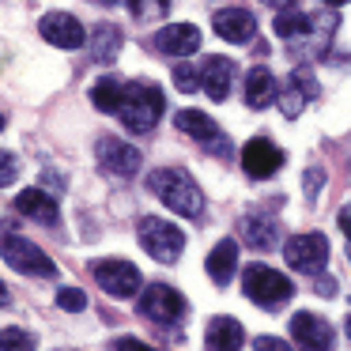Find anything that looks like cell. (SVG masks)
Listing matches in <instances>:
<instances>
[{
	"instance_id": "6da1fadb",
	"label": "cell",
	"mask_w": 351,
	"mask_h": 351,
	"mask_svg": "<svg viewBox=\"0 0 351 351\" xmlns=\"http://www.w3.org/2000/svg\"><path fill=\"white\" fill-rule=\"evenodd\" d=\"M272 31L295 57L310 61V57H321L328 49V42L336 34V16L332 12H325V16H306V12L287 8V12H276Z\"/></svg>"
},
{
	"instance_id": "7a4b0ae2",
	"label": "cell",
	"mask_w": 351,
	"mask_h": 351,
	"mask_svg": "<svg viewBox=\"0 0 351 351\" xmlns=\"http://www.w3.org/2000/svg\"><path fill=\"white\" fill-rule=\"evenodd\" d=\"M147 189H152L167 208H174L178 215H189V219H193V215L204 212V193L197 189V182H193L182 167L152 170V174H147Z\"/></svg>"
},
{
	"instance_id": "3957f363",
	"label": "cell",
	"mask_w": 351,
	"mask_h": 351,
	"mask_svg": "<svg viewBox=\"0 0 351 351\" xmlns=\"http://www.w3.org/2000/svg\"><path fill=\"white\" fill-rule=\"evenodd\" d=\"M162 110H167V99H162L159 87L147 84V80H136V84H125V99L117 117L125 121L129 132H152L159 125Z\"/></svg>"
},
{
	"instance_id": "277c9868",
	"label": "cell",
	"mask_w": 351,
	"mask_h": 351,
	"mask_svg": "<svg viewBox=\"0 0 351 351\" xmlns=\"http://www.w3.org/2000/svg\"><path fill=\"white\" fill-rule=\"evenodd\" d=\"M242 291H245L250 302L261 306V310H280V306L291 302L295 283L268 265H250V268H242Z\"/></svg>"
},
{
	"instance_id": "5b68a950",
	"label": "cell",
	"mask_w": 351,
	"mask_h": 351,
	"mask_svg": "<svg viewBox=\"0 0 351 351\" xmlns=\"http://www.w3.org/2000/svg\"><path fill=\"white\" fill-rule=\"evenodd\" d=\"M136 238H140V245H144L147 257L159 261V265H174V261L182 257V250H185L182 227H174V223L159 219V215H147V219H140Z\"/></svg>"
},
{
	"instance_id": "8992f818",
	"label": "cell",
	"mask_w": 351,
	"mask_h": 351,
	"mask_svg": "<svg viewBox=\"0 0 351 351\" xmlns=\"http://www.w3.org/2000/svg\"><path fill=\"white\" fill-rule=\"evenodd\" d=\"M185 298L182 291L167 287V283H147L144 295H140V313L144 317H152L155 325H178V321L185 317Z\"/></svg>"
},
{
	"instance_id": "52a82bcc",
	"label": "cell",
	"mask_w": 351,
	"mask_h": 351,
	"mask_svg": "<svg viewBox=\"0 0 351 351\" xmlns=\"http://www.w3.org/2000/svg\"><path fill=\"white\" fill-rule=\"evenodd\" d=\"M4 265L16 268L23 276H57V265L31 242V238H19V234H4Z\"/></svg>"
},
{
	"instance_id": "ba28073f",
	"label": "cell",
	"mask_w": 351,
	"mask_h": 351,
	"mask_svg": "<svg viewBox=\"0 0 351 351\" xmlns=\"http://www.w3.org/2000/svg\"><path fill=\"white\" fill-rule=\"evenodd\" d=\"M95 280H99V287L106 291V295H114V298H132L140 291V268L132 265V261H117V257H110V261H95Z\"/></svg>"
},
{
	"instance_id": "9c48e42d",
	"label": "cell",
	"mask_w": 351,
	"mask_h": 351,
	"mask_svg": "<svg viewBox=\"0 0 351 351\" xmlns=\"http://www.w3.org/2000/svg\"><path fill=\"white\" fill-rule=\"evenodd\" d=\"M283 257H287L291 268H298V272H321L328 261V242L325 234H295L283 242Z\"/></svg>"
},
{
	"instance_id": "30bf717a",
	"label": "cell",
	"mask_w": 351,
	"mask_h": 351,
	"mask_svg": "<svg viewBox=\"0 0 351 351\" xmlns=\"http://www.w3.org/2000/svg\"><path fill=\"white\" fill-rule=\"evenodd\" d=\"M95 155H99V167L110 170V174H117V178H132L140 170V162H144L136 147L117 140V136H102L99 144H95Z\"/></svg>"
},
{
	"instance_id": "8fae6325",
	"label": "cell",
	"mask_w": 351,
	"mask_h": 351,
	"mask_svg": "<svg viewBox=\"0 0 351 351\" xmlns=\"http://www.w3.org/2000/svg\"><path fill=\"white\" fill-rule=\"evenodd\" d=\"M291 336H295V343L302 351H332V340H336L328 321L317 317V313H310V310L291 317Z\"/></svg>"
},
{
	"instance_id": "7c38bea8",
	"label": "cell",
	"mask_w": 351,
	"mask_h": 351,
	"mask_svg": "<svg viewBox=\"0 0 351 351\" xmlns=\"http://www.w3.org/2000/svg\"><path fill=\"white\" fill-rule=\"evenodd\" d=\"M174 125H178V132H185V136L200 140V144H204L208 152L227 155V136H223L219 125H215L208 114H200V110H178Z\"/></svg>"
},
{
	"instance_id": "4fadbf2b",
	"label": "cell",
	"mask_w": 351,
	"mask_h": 351,
	"mask_svg": "<svg viewBox=\"0 0 351 351\" xmlns=\"http://www.w3.org/2000/svg\"><path fill=\"white\" fill-rule=\"evenodd\" d=\"M38 31H42V38L57 49H80L87 42L84 23H80L76 16H69V12H49V16H42Z\"/></svg>"
},
{
	"instance_id": "5bb4252c",
	"label": "cell",
	"mask_w": 351,
	"mask_h": 351,
	"mask_svg": "<svg viewBox=\"0 0 351 351\" xmlns=\"http://www.w3.org/2000/svg\"><path fill=\"white\" fill-rule=\"evenodd\" d=\"M313 99H317V80H313L310 69H302V64H298V69L287 76L283 91H280V110H283V117H298Z\"/></svg>"
},
{
	"instance_id": "9a60e30c",
	"label": "cell",
	"mask_w": 351,
	"mask_h": 351,
	"mask_svg": "<svg viewBox=\"0 0 351 351\" xmlns=\"http://www.w3.org/2000/svg\"><path fill=\"white\" fill-rule=\"evenodd\" d=\"M242 167H245L250 178H272L276 170L283 167V152L272 144V140L257 136V140H250V144L242 147Z\"/></svg>"
},
{
	"instance_id": "2e32d148",
	"label": "cell",
	"mask_w": 351,
	"mask_h": 351,
	"mask_svg": "<svg viewBox=\"0 0 351 351\" xmlns=\"http://www.w3.org/2000/svg\"><path fill=\"white\" fill-rule=\"evenodd\" d=\"M234 87V61L230 57H208L204 69H200V91L212 102H223Z\"/></svg>"
},
{
	"instance_id": "e0dca14e",
	"label": "cell",
	"mask_w": 351,
	"mask_h": 351,
	"mask_svg": "<svg viewBox=\"0 0 351 351\" xmlns=\"http://www.w3.org/2000/svg\"><path fill=\"white\" fill-rule=\"evenodd\" d=\"M212 27H215V34H219L223 42H250L253 34H257V19H253V12H245V8H223V12H215V19H212Z\"/></svg>"
},
{
	"instance_id": "ac0fdd59",
	"label": "cell",
	"mask_w": 351,
	"mask_h": 351,
	"mask_svg": "<svg viewBox=\"0 0 351 351\" xmlns=\"http://www.w3.org/2000/svg\"><path fill=\"white\" fill-rule=\"evenodd\" d=\"M238 230H242L245 245L250 250H276V238H280V223H276V215L268 212H250L242 215V223H238Z\"/></svg>"
},
{
	"instance_id": "d6986e66",
	"label": "cell",
	"mask_w": 351,
	"mask_h": 351,
	"mask_svg": "<svg viewBox=\"0 0 351 351\" xmlns=\"http://www.w3.org/2000/svg\"><path fill=\"white\" fill-rule=\"evenodd\" d=\"M155 46L162 49L167 57H189L193 49L200 46V31L193 23H170L155 34Z\"/></svg>"
},
{
	"instance_id": "ffe728a7",
	"label": "cell",
	"mask_w": 351,
	"mask_h": 351,
	"mask_svg": "<svg viewBox=\"0 0 351 351\" xmlns=\"http://www.w3.org/2000/svg\"><path fill=\"white\" fill-rule=\"evenodd\" d=\"M208 351H242L245 343V328L238 317H212L208 321V332H204Z\"/></svg>"
},
{
	"instance_id": "44dd1931",
	"label": "cell",
	"mask_w": 351,
	"mask_h": 351,
	"mask_svg": "<svg viewBox=\"0 0 351 351\" xmlns=\"http://www.w3.org/2000/svg\"><path fill=\"white\" fill-rule=\"evenodd\" d=\"M204 268H208V280H212L215 287H227L230 276H234V268H238V242L234 238H223V242L208 253Z\"/></svg>"
},
{
	"instance_id": "7402d4cb",
	"label": "cell",
	"mask_w": 351,
	"mask_h": 351,
	"mask_svg": "<svg viewBox=\"0 0 351 351\" xmlns=\"http://www.w3.org/2000/svg\"><path fill=\"white\" fill-rule=\"evenodd\" d=\"M12 208H16L19 215H27V219L46 223V227H53V223H57V204H53V197L42 193V189H23Z\"/></svg>"
},
{
	"instance_id": "603a6c76",
	"label": "cell",
	"mask_w": 351,
	"mask_h": 351,
	"mask_svg": "<svg viewBox=\"0 0 351 351\" xmlns=\"http://www.w3.org/2000/svg\"><path fill=\"white\" fill-rule=\"evenodd\" d=\"M245 102L253 110H265L272 102H280V84H276V76L268 69H253L245 76Z\"/></svg>"
},
{
	"instance_id": "cb8c5ba5",
	"label": "cell",
	"mask_w": 351,
	"mask_h": 351,
	"mask_svg": "<svg viewBox=\"0 0 351 351\" xmlns=\"http://www.w3.org/2000/svg\"><path fill=\"white\" fill-rule=\"evenodd\" d=\"M117 53H121V31L110 27V23L95 27V34H91V57L95 61L110 64V61H117Z\"/></svg>"
},
{
	"instance_id": "d4e9b609",
	"label": "cell",
	"mask_w": 351,
	"mask_h": 351,
	"mask_svg": "<svg viewBox=\"0 0 351 351\" xmlns=\"http://www.w3.org/2000/svg\"><path fill=\"white\" fill-rule=\"evenodd\" d=\"M121 99H125V84L117 76H102L91 84V102L99 110H106V114H117V110H121Z\"/></svg>"
},
{
	"instance_id": "484cf974",
	"label": "cell",
	"mask_w": 351,
	"mask_h": 351,
	"mask_svg": "<svg viewBox=\"0 0 351 351\" xmlns=\"http://www.w3.org/2000/svg\"><path fill=\"white\" fill-rule=\"evenodd\" d=\"M125 4H129L132 19H140V23H155L170 12V0H125Z\"/></svg>"
},
{
	"instance_id": "4316f807",
	"label": "cell",
	"mask_w": 351,
	"mask_h": 351,
	"mask_svg": "<svg viewBox=\"0 0 351 351\" xmlns=\"http://www.w3.org/2000/svg\"><path fill=\"white\" fill-rule=\"evenodd\" d=\"M0 343H4V351H38L34 336L23 332V328H16V325H8L4 332H0Z\"/></svg>"
},
{
	"instance_id": "83f0119b",
	"label": "cell",
	"mask_w": 351,
	"mask_h": 351,
	"mask_svg": "<svg viewBox=\"0 0 351 351\" xmlns=\"http://www.w3.org/2000/svg\"><path fill=\"white\" fill-rule=\"evenodd\" d=\"M174 87H178L182 95L200 91V72L193 69V64H178V69H174Z\"/></svg>"
},
{
	"instance_id": "f1b7e54d",
	"label": "cell",
	"mask_w": 351,
	"mask_h": 351,
	"mask_svg": "<svg viewBox=\"0 0 351 351\" xmlns=\"http://www.w3.org/2000/svg\"><path fill=\"white\" fill-rule=\"evenodd\" d=\"M57 306L69 313H80V310H87V295L80 287H61L57 291Z\"/></svg>"
},
{
	"instance_id": "f546056e",
	"label": "cell",
	"mask_w": 351,
	"mask_h": 351,
	"mask_svg": "<svg viewBox=\"0 0 351 351\" xmlns=\"http://www.w3.org/2000/svg\"><path fill=\"white\" fill-rule=\"evenodd\" d=\"M253 351H291V343H283L280 336H257V340H253Z\"/></svg>"
},
{
	"instance_id": "4dcf8cb0",
	"label": "cell",
	"mask_w": 351,
	"mask_h": 351,
	"mask_svg": "<svg viewBox=\"0 0 351 351\" xmlns=\"http://www.w3.org/2000/svg\"><path fill=\"white\" fill-rule=\"evenodd\" d=\"M321 182H325V170H321V167H310V170H306V197H317V193H321Z\"/></svg>"
},
{
	"instance_id": "1f68e13d",
	"label": "cell",
	"mask_w": 351,
	"mask_h": 351,
	"mask_svg": "<svg viewBox=\"0 0 351 351\" xmlns=\"http://www.w3.org/2000/svg\"><path fill=\"white\" fill-rule=\"evenodd\" d=\"M114 351H155V348H147L144 340H132V336H121V340H114Z\"/></svg>"
},
{
	"instance_id": "d6a6232c",
	"label": "cell",
	"mask_w": 351,
	"mask_h": 351,
	"mask_svg": "<svg viewBox=\"0 0 351 351\" xmlns=\"http://www.w3.org/2000/svg\"><path fill=\"white\" fill-rule=\"evenodd\" d=\"M16 170H19V162L12 159L8 152H4V162H0V174H4V178H0V182H4V185H12V182H16Z\"/></svg>"
},
{
	"instance_id": "836d02e7",
	"label": "cell",
	"mask_w": 351,
	"mask_h": 351,
	"mask_svg": "<svg viewBox=\"0 0 351 351\" xmlns=\"http://www.w3.org/2000/svg\"><path fill=\"white\" fill-rule=\"evenodd\" d=\"M336 223H340V230H343V234H348V238H351V204H348V208H343V212H340V215H336Z\"/></svg>"
},
{
	"instance_id": "e575fe53",
	"label": "cell",
	"mask_w": 351,
	"mask_h": 351,
	"mask_svg": "<svg viewBox=\"0 0 351 351\" xmlns=\"http://www.w3.org/2000/svg\"><path fill=\"white\" fill-rule=\"evenodd\" d=\"M261 4H268V8H276V12H287V8H295L298 0H261Z\"/></svg>"
},
{
	"instance_id": "d590c367",
	"label": "cell",
	"mask_w": 351,
	"mask_h": 351,
	"mask_svg": "<svg viewBox=\"0 0 351 351\" xmlns=\"http://www.w3.org/2000/svg\"><path fill=\"white\" fill-rule=\"evenodd\" d=\"M328 8H340V4H348V0H325Z\"/></svg>"
},
{
	"instance_id": "8d00e7d4",
	"label": "cell",
	"mask_w": 351,
	"mask_h": 351,
	"mask_svg": "<svg viewBox=\"0 0 351 351\" xmlns=\"http://www.w3.org/2000/svg\"><path fill=\"white\" fill-rule=\"evenodd\" d=\"M343 328H348V340H351V317H348V321H343Z\"/></svg>"
},
{
	"instance_id": "74e56055",
	"label": "cell",
	"mask_w": 351,
	"mask_h": 351,
	"mask_svg": "<svg viewBox=\"0 0 351 351\" xmlns=\"http://www.w3.org/2000/svg\"><path fill=\"white\" fill-rule=\"evenodd\" d=\"M99 4H106V8H110V4H117V0H99Z\"/></svg>"
}]
</instances>
